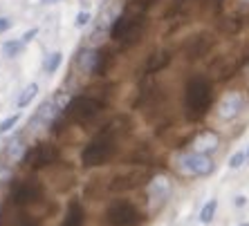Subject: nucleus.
<instances>
[{
	"label": "nucleus",
	"instance_id": "nucleus-28",
	"mask_svg": "<svg viewBox=\"0 0 249 226\" xmlns=\"http://www.w3.org/2000/svg\"><path fill=\"white\" fill-rule=\"evenodd\" d=\"M5 179H9V170H7L5 166L0 163V181H5Z\"/></svg>",
	"mask_w": 249,
	"mask_h": 226
},
{
	"label": "nucleus",
	"instance_id": "nucleus-10",
	"mask_svg": "<svg viewBox=\"0 0 249 226\" xmlns=\"http://www.w3.org/2000/svg\"><path fill=\"white\" fill-rule=\"evenodd\" d=\"M245 105V99L240 92H229L222 97V101L218 103V116L220 119H225V121H229V119H233V116L240 114V110H243Z\"/></svg>",
	"mask_w": 249,
	"mask_h": 226
},
{
	"label": "nucleus",
	"instance_id": "nucleus-12",
	"mask_svg": "<svg viewBox=\"0 0 249 226\" xmlns=\"http://www.w3.org/2000/svg\"><path fill=\"white\" fill-rule=\"evenodd\" d=\"M218 144H220L218 134L207 130V132H200L196 139H193V150L202 152V155H209V152H213L215 148H218Z\"/></svg>",
	"mask_w": 249,
	"mask_h": 226
},
{
	"label": "nucleus",
	"instance_id": "nucleus-18",
	"mask_svg": "<svg viewBox=\"0 0 249 226\" xmlns=\"http://www.w3.org/2000/svg\"><path fill=\"white\" fill-rule=\"evenodd\" d=\"M36 92H38V85H36V83H29V85L23 90V94L18 97V108H27V105L34 101Z\"/></svg>",
	"mask_w": 249,
	"mask_h": 226
},
{
	"label": "nucleus",
	"instance_id": "nucleus-16",
	"mask_svg": "<svg viewBox=\"0 0 249 226\" xmlns=\"http://www.w3.org/2000/svg\"><path fill=\"white\" fill-rule=\"evenodd\" d=\"M168 61H171V56H168V52H157L151 56V61H148V65H146V72H160L162 67H166Z\"/></svg>",
	"mask_w": 249,
	"mask_h": 226
},
{
	"label": "nucleus",
	"instance_id": "nucleus-3",
	"mask_svg": "<svg viewBox=\"0 0 249 226\" xmlns=\"http://www.w3.org/2000/svg\"><path fill=\"white\" fill-rule=\"evenodd\" d=\"M112 155H115V134H112V128H106L104 132L97 134V137L83 148L81 161L86 168H92V166L106 163Z\"/></svg>",
	"mask_w": 249,
	"mask_h": 226
},
{
	"label": "nucleus",
	"instance_id": "nucleus-9",
	"mask_svg": "<svg viewBox=\"0 0 249 226\" xmlns=\"http://www.w3.org/2000/svg\"><path fill=\"white\" fill-rule=\"evenodd\" d=\"M171 195V181L168 177H153L151 184H148V202H151V209H160L164 206Z\"/></svg>",
	"mask_w": 249,
	"mask_h": 226
},
{
	"label": "nucleus",
	"instance_id": "nucleus-1",
	"mask_svg": "<svg viewBox=\"0 0 249 226\" xmlns=\"http://www.w3.org/2000/svg\"><path fill=\"white\" fill-rule=\"evenodd\" d=\"M142 32H144V2H130L124 9V14L115 18V23L110 27L112 38L126 43V45L137 43Z\"/></svg>",
	"mask_w": 249,
	"mask_h": 226
},
{
	"label": "nucleus",
	"instance_id": "nucleus-14",
	"mask_svg": "<svg viewBox=\"0 0 249 226\" xmlns=\"http://www.w3.org/2000/svg\"><path fill=\"white\" fill-rule=\"evenodd\" d=\"M5 152L12 161H23L25 155H27V145L23 144V139H14V141H9V145H7Z\"/></svg>",
	"mask_w": 249,
	"mask_h": 226
},
{
	"label": "nucleus",
	"instance_id": "nucleus-27",
	"mask_svg": "<svg viewBox=\"0 0 249 226\" xmlns=\"http://www.w3.org/2000/svg\"><path fill=\"white\" fill-rule=\"evenodd\" d=\"M12 27V20L9 18H0V32H5V29Z\"/></svg>",
	"mask_w": 249,
	"mask_h": 226
},
{
	"label": "nucleus",
	"instance_id": "nucleus-17",
	"mask_svg": "<svg viewBox=\"0 0 249 226\" xmlns=\"http://www.w3.org/2000/svg\"><path fill=\"white\" fill-rule=\"evenodd\" d=\"M142 184L137 175H128V177H115L112 181V191H128V188H135V186Z\"/></svg>",
	"mask_w": 249,
	"mask_h": 226
},
{
	"label": "nucleus",
	"instance_id": "nucleus-7",
	"mask_svg": "<svg viewBox=\"0 0 249 226\" xmlns=\"http://www.w3.org/2000/svg\"><path fill=\"white\" fill-rule=\"evenodd\" d=\"M106 220L110 226H139L142 224V215L128 202H115L110 209L106 210Z\"/></svg>",
	"mask_w": 249,
	"mask_h": 226
},
{
	"label": "nucleus",
	"instance_id": "nucleus-26",
	"mask_svg": "<svg viewBox=\"0 0 249 226\" xmlns=\"http://www.w3.org/2000/svg\"><path fill=\"white\" fill-rule=\"evenodd\" d=\"M36 32H38V29H29V32H25V36H23V43H29V41H32V38H34V36H36Z\"/></svg>",
	"mask_w": 249,
	"mask_h": 226
},
{
	"label": "nucleus",
	"instance_id": "nucleus-22",
	"mask_svg": "<svg viewBox=\"0 0 249 226\" xmlns=\"http://www.w3.org/2000/svg\"><path fill=\"white\" fill-rule=\"evenodd\" d=\"M245 159H247V155H245L243 150L233 152V155L229 157V168H240V166L245 163Z\"/></svg>",
	"mask_w": 249,
	"mask_h": 226
},
{
	"label": "nucleus",
	"instance_id": "nucleus-24",
	"mask_svg": "<svg viewBox=\"0 0 249 226\" xmlns=\"http://www.w3.org/2000/svg\"><path fill=\"white\" fill-rule=\"evenodd\" d=\"M16 226H38L36 224L34 217H29V215H23V217H18V224Z\"/></svg>",
	"mask_w": 249,
	"mask_h": 226
},
{
	"label": "nucleus",
	"instance_id": "nucleus-2",
	"mask_svg": "<svg viewBox=\"0 0 249 226\" xmlns=\"http://www.w3.org/2000/svg\"><path fill=\"white\" fill-rule=\"evenodd\" d=\"M211 105V83L202 76H196L186 83L184 108L189 119H200Z\"/></svg>",
	"mask_w": 249,
	"mask_h": 226
},
{
	"label": "nucleus",
	"instance_id": "nucleus-13",
	"mask_svg": "<svg viewBox=\"0 0 249 226\" xmlns=\"http://www.w3.org/2000/svg\"><path fill=\"white\" fill-rule=\"evenodd\" d=\"M97 61H99V52H94V49H83V52H79L76 65H79L81 72H94L97 70Z\"/></svg>",
	"mask_w": 249,
	"mask_h": 226
},
{
	"label": "nucleus",
	"instance_id": "nucleus-15",
	"mask_svg": "<svg viewBox=\"0 0 249 226\" xmlns=\"http://www.w3.org/2000/svg\"><path fill=\"white\" fill-rule=\"evenodd\" d=\"M83 224V209L79 202H72L65 215V224L63 226H81Z\"/></svg>",
	"mask_w": 249,
	"mask_h": 226
},
{
	"label": "nucleus",
	"instance_id": "nucleus-8",
	"mask_svg": "<svg viewBox=\"0 0 249 226\" xmlns=\"http://www.w3.org/2000/svg\"><path fill=\"white\" fill-rule=\"evenodd\" d=\"M56 159H58V150L52 144H38L32 150H27L23 161H27L32 168H45V166H50Z\"/></svg>",
	"mask_w": 249,
	"mask_h": 226
},
{
	"label": "nucleus",
	"instance_id": "nucleus-5",
	"mask_svg": "<svg viewBox=\"0 0 249 226\" xmlns=\"http://www.w3.org/2000/svg\"><path fill=\"white\" fill-rule=\"evenodd\" d=\"M65 108H68V94H65V92H56L54 97H50L47 101H43V103H41L38 112H36L34 119H32V126H38V123L50 126V123L56 121V116L63 114Z\"/></svg>",
	"mask_w": 249,
	"mask_h": 226
},
{
	"label": "nucleus",
	"instance_id": "nucleus-11",
	"mask_svg": "<svg viewBox=\"0 0 249 226\" xmlns=\"http://www.w3.org/2000/svg\"><path fill=\"white\" fill-rule=\"evenodd\" d=\"M14 202L16 204H32L36 197H41V188L34 184V181H20V184H16V188H14Z\"/></svg>",
	"mask_w": 249,
	"mask_h": 226
},
{
	"label": "nucleus",
	"instance_id": "nucleus-30",
	"mask_svg": "<svg viewBox=\"0 0 249 226\" xmlns=\"http://www.w3.org/2000/svg\"><path fill=\"white\" fill-rule=\"evenodd\" d=\"M247 159H249V150H247Z\"/></svg>",
	"mask_w": 249,
	"mask_h": 226
},
{
	"label": "nucleus",
	"instance_id": "nucleus-23",
	"mask_svg": "<svg viewBox=\"0 0 249 226\" xmlns=\"http://www.w3.org/2000/svg\"><path fill=\"white\" fill-rule=\"evenodd\" d=\"M18 123V114H12V116H7L5 121H0V134H7L9 130H12L14 126Z\"/></svg>",
	"mask_w": 249,
	"mask_h": 226
},
{
	"label": "nucleus",
	"instance_id": "nucleus-6",
	"mask_svg": "<svg viewBox=\"0 0 249 226\" xmlns=\"http://www.w3.org/2000/svg\"><path fill=\"white\" fill-rule=\"evenodd\" d=\"M178 166L184 175H193V177H204V175L213 173V161L209 155L202 152H184V155L178 159Z\"/></svg>",
	"mask_w": 249,
	"mask_h": 226
},
{
	"label": "nucleus",
	"instance_id": "nucleus-29",
	"mask_svg": "<svg viewBox=\"0 0 249 226\" xmlns=\"http://www.w3.org/2000/svg\"><path fill=\"white\" fill-rule=\"evenodd\" d=\"M43 2H58V0H43Z\"/></svg>",
	"mask_w": 249,
	"mask_h": 226
},
{
	"label": "nucleus",
	"instance_id": "nucleus-20",
	"mask_svg": "<svg viewBox=\"0 0 249 226\" xmlns=\"http://www.w3.org/2000/svg\"><path fill=\"white\" fill-rule=\"evenodd\" d=\"M215 209H218V202H215V199H209V202L202 206V210H200V222H202V224H209V222L213 220Z\"/></svg>",
	"mask_w": 249,
	"mask_h": 226
},
{
	"label": "nucleus",
	"instance_id": "nucleus-19",
	"mask_svg": "<svg viewBox=\"0 0 249 226\" xmlns=\"http://www.w3.org/2000/svg\"><path fill=\"white\" fill-rule=\"evenodd\" d=\"M61 61H63L61 52H52V54H47V58L43 61V70H45L47 74H54V72L58 70V65H61Z\"/></svg>",
	"mask_w": 249,
	"mask_h": 226
},
{
	"label": "nucleus",
	"instance_id": "nucleus-21",
	"mask_svg": "<svg viewBox=\"0 0 249 226\" xmlns=\"http://www.w3.org/2000/svg\"><path fill=\"white\" fill-rule=\"evenodd\" d=\"M23 45H25L23 41H7L2 45V52H5V56H16V54H20Z\"/></svg>",
	"mask_w": 249,
	"mask_h": 226
},
{
	"label": "nucleus",
	"instance_id": "nucleus-4",
	"mask_svg": "<svg viewBox=\"0 0 249 226\" xmlns=\"http://www.w3.org/2000/svg\"><path fill=\"white\" fill-rule=\"evenodd\" d=\"M101 112V103L92 97H76L68 103L63 114L68 116V121L72 123H88Z\"/></svg>",
	"mask_w": 249,
	"mask_h": 226
},
{
	"label": "nucleus",
	"instance_id": "nucleus-31",
	"mask_svg": "<svg viewBox=\"0 0 249 226\" xmlns=\"http://www.w3.org/2000/svg\"><path fill=\"white\" fill-rule=\"evenodd\" d=\"M243 226H249V224H243Z\"/></svg>",
	"mask_w": 249,
	"mask_h": 226
},
{
	"label": "nucleus",
	"instance_id": "nucleus-25",
	"mask_svg": "<svg viewBox=\"0 0 249 226\" xmlns=\"http://www.w3.org/2000/svg\"><path fill=\"white\" fill-rule=\"evenodd\" d=\"M90 23V14L88 12H81L79 16H76V27H83V25Z\"/></svg>",
	"mask_w": 249,
	"mask_h": 226
}]
</instances>
